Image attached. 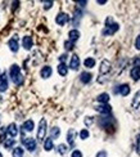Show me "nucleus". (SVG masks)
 Masks as SVG:
<instances>
[{"label":"nucleus","instance_id":"obj_1","mask_svg":"<svg viewBox=\"0 0 140 157\" xmlns=\"http://www.w3.org/2000/svg\"><path fill=\"white\" fill-rule=\"evenodd\" d=\"M9 76L12 79V81L16 84V85H22L23 84V75L21 73V67L18 65H12L9 68Z\"/></svg>","mask_w":140,"mask_h":157},{"label":"nucleus","instance_id":"obj_2","mask_svg":"<svg viewBox=\"0 0 140 157\" xmlns=\"http://www.w3.org/2000/svg\"><path fill=\"white\" fill-rule=\"evenodd\" d=\"M118 28H120V24L113 22L111 17H108L106 20V28L102 31V35L103 36H112L117 32Z\"/></svg>","mask_w":140,"mask_h":157},{"label":"nucleus","instance_id":"obj_3","mask_svg":"<svg viewBox=\"0 0 140 157\" xmlns=\"http://www.w3.org/2000/svg\"><path fill=\"white\" fill-rule=\"evenodd\" d=\"M46 129H48V122H46L45 118H41L40 122H39V128H38V140L39 142L45 140Z\"/></svg>","mask_w":140,"mask_h":157},{"label":"nucleus","instance_id":"obj_4","mask_svg":"<svg viewBox=\"0 0 140 157\" xmlns=\"http://www.w3.org/2000/svg\"><path fill=\"white\" fill-rule=\"evenodd\" d=\"M22 144L26 147V149L28 151V152H34V151L36 149V146H38V143H36V140L34 139V138H23Z\"/></svg>","mask_w":140,"mask_h":157},{"label":"nucleus","instance_id":"obj_5","mask_svg":"<svg viewBox=\"0 0 140 157\" xmlns=\"http://www.w3.org/2000/svg\"><path fill=\"white\" fill-rule=\"evenodd\" d=\"M111 70H112V63L108 59H103L102 63H100V67H99V73L100 75H107Z\"/></svg>","mask_w":140,"mask_h":157},{"label":"nucleus","instance_id":"obj_6","mask_svg":"<svg viewBox=\"0 0 140 157\" xmlns=\"http://www.w3.org/2000/svg\"><path fill=\"white\" fill-rule=\"evenodd\" d=\"M8 88H9V84H8L7 75H5V72H0V93L7 92Z\"/></svg>","mask_w":140,"mask_h":157},{"label":"nucleus","instance_id":"obj_7","mask_svg":"<svg viewBox=\"0 0 140 157\" xmlns=\"http://www.w3.org/2000/svg\"><path fill=\"white\" fill-rule=\"evenodd\" d=\"M22 47H23V49H25V50H31L32 47H34L32 36H30V35L23 36V39H22Z\"/></svg>","mask_w":140,"mask_h":157},{"label":"nucleus","instance_id":"obj_8","mask_svg":"<svg viewBox=\"0 0 140 157\" xmlns=\"http://www.w3.org/2000/svg\"><path fill=\"white\" fill-rule=\"evenodd\" d=\"M8 47H9V49H10L13 53H17V52H18V49H20V44H18V36H17V35H14V36L8 41Z\"/></svg>","mask_w":140,"mask_h":157},{"label":"nucleus","instance_id":"obj_9","mask_svg":"<svg viewBox=\"0 0 140 157\" xmlns=\"http://www.w3.org/2000/svg\"><path fill=\"white\" fill-rule=\"evenodd\" d=\"M68 21H70V16L67 13H63V12L56 17V22H57V24H59V26H64Z\"/></svg>","mask_w":140,"mask_h":157},{"label":"nucleus","instance_id":"obj_10","mask_svg":"<svg viewBox=\"0 0 140 157\" xmlns=\"http://www.w3.org/2000/svg\"><path fill=\"white\" fill-rule=\"evenodd\" d=\"M80 58H78V55L77 54H74L71 57V61H70V68L71 70H75V71H77L78 68H80Z\"/></svg>","mask_w":140,"mask_h":157},{"label":"nucleus","instance_id":"obj_11","mask_svg":"<svg viewBox=\"0 0 140 157\" xmlns=\"http://www.w3.org/2000/svg\"><path fill=\"white\" fill-rule=\"evenodd\" d=\"M7 134H8L10 138H16V136L18 135V126H17L14 122L9 124L8 126H7Z\"/></svg>","mask_w":140,"mask_h":157},{"label":"nucleus","instance_id":"obj_12","mask_svg":"<svg viewBox=\"0 0 140 157\" xmlns=\"http://www.w3.org/2000/svg\"><path fill=\"white\" fill-rule=\"evenodd\" d=\"M95 111L99 112V114H102V115H108V114H111L112 107L109 104H99V106L95 107Z\"/></svg>","mask_w":140,"mask_h":157},{"label":"nucleus","instance_id":"obj_13","mask_svg":"<svg viewBox=\"0 0 140 157\" xmlns=\"http://www.w3.org/2000/svg\"><path fill=\"white\" fill-rule=\"evenodd\" d=\"M52 75H53V68L50 66H44V67L41 68L40 76L42 79H49V77H52Z\"/></svg>","mask_w":140,"mask_h":157},{"label":"nucleus","instance_id":"obj_14","mask_svg":"<svg viewBox=\"0 0 140 157\" xmlns=\"http://www.w3.org/2000/svg\"><path fill=\"white\" fill-rule=\"evenodd\" d=\"M75 139H76V130L75 129H70L68 133H67V142L71 147L75 146Z\"/></svg>","mask_w":140,"mask_h":157},{"label":"nucleus","instance_id":"obj_15","mask_svg":"<svg viewBox=\"0 0 140 157\" xmlns=\"http://www.w3.org/2000/svg\"><path fill=\"white\" fill-rule=\"evenodd\" d=\"M78 39H80V31H78L77 28L71 30L70 32H68V40H70V41L76 43Z\"/></svg>","mask_w":140,"mask_h":157},{"label":"nucleus","instance_id":"obj_16","mask_svg":"<svg viewBox=\"0 0 140 157\" xmlns=\"http://www.w3.org/2000/svg\"><path fill=\"white\" fill-rule=\"evenodd\" d=\"M23 131H32L34 129H35V122H34V120H26L25 122H23V125H22V128H21Z\"/></svg>","mask_w":140,"mask_h":157},{"label":"nucleus","instance_id":"obj_17","mask_svg":"<svg viewBox=\"0 0 140 157\" xmlns=\"http://www.w3.org/2000/svg\"><path fill=\"white\" fill-rule=\"evenodd\" d=\"M81 18H82V12H81L80 9H76L75 16H74V18H72V24H74L75 27H77L78 24H80Z\"/></svg>","mask_w":140,"mask_h":157},{"label":"nucleus","instance_id":"obj_18","mask_svg":"<svg viewBox=\"0 0 140 157\" xmlns=\"http://www.w3.org/2000/svg\"><path fill=\"white\" fill-rule=\"evenodd\" d=\"M91 77H93V75H91L90 72L84 71V72H81V75H80V81H81L82 84H89L90 81H91Z\"/></svg>","mask_w":140,"mask_h":157},{"label":"nucleus","instance_id":"obj_19","mask_svg":"<svg viewBox=\"0 0 140 157\" xmlns=\"http://www.w3.org/2000/svg\"><path fill=\"white\" fill-rule=\"evenodd\" d=\"M122 97H127L130 93V85L129 84H122L118 86V90H117Z\"/></svg>","mask_w":140,"mask_h":157},{"label":"nucleus","instance_id":"obj_20","mask_svg":"<svg viewBox=\"0 0 140 157\" xmlns=\"http://www.w3.org/2000/svg\"><path fill=\"white\" fill-rule=\"evenodd\" d=\"M98 122H99V125H100V128H103V129H108V128H109V125H111V122H113V117H109V118H107V117H102Z\"/></svg>","mask_w":140,"mask_h":157},{"label":"nucleus","instance_id":"obj_21","mask_svg":"<svg viewBox=\"0 0 140 157\" xmlns=\"http://www.w3.org/2000/svg\"><path fill=\"white\" fill-rule=\"evenodd\" d=\"M130 76H131L134 80H135V81H138V80L140 79V66H134V67L131 68Z\"/></svg>","mask_w":140,"mask_h":157},{"label":"nucleus","instance_id":"obj_22","mask_svg":"<svg viewBox=\"0 0 140 157\" xmlns=\"http://www.w3.org/2000/svg\"><path fill=\"white\" fill-rule=\"evenodd\" d=\"M96 100L100 103V104H108L109 102V94L108 93H102L96 97Z\"/></svg>","mask_w":140,"mask_h":157},{"label":"nucleus","instance_id":"obj_23","mask_svg":"<svg viewBox=\"0 0 140 157\" xmlns=\"http://www.w3.org/2000/svg\"><path fill=\"white\" fill-rule=\"evenodd\" d=\"M131 106H132V108H134V110L140 108V90L135 93V95H134V99H132Z\"/></svg>","mask_w":140,"mask_h":157},{"label":"nucleus","instance_id":"obj_24","mask_svg":"<svg viewBox=\"0 0 140 157\" xmlns=\"http://www.w3.org/2000/svg\"><path fill=\"white\" fill-rule=\"evenodd\" d=\"M54 148V142L53 139L49 136V138H46V139L44 140V149L46 151V152H50V151Z\"/></svg>","mask_w":140,"mask_h":157},{"label":"nucleus","instance_id":"obj_25","mask_svg":"<svg viewBox=\"0 0 140 157\" xmlns=\"http://www.w3.org/2000/svg\"><path fill=\"white\" fill-rule=\"evenodd\" d=\"M58 73L60 76H67V73H68V67H67L66 63H59L58 65Z\"/></svg>","mask_w":140,"mask_h":157},{"label":"nucleus","instance_id":"obj_26","mask_svg":"<svg viewBox=\"0 0 140 157\" xmlns=\"http://www.w3.org/2000/svg\"><path fill=\"white\" fill-rule=\"evenodd\" d=\"M68 146L67 144H63V143H60V144H58V147H57V151H58V153L60 155V156H64L67 152H68Z\"/></svg>","mask_w":140,"mask_h":157},{"label":"nucleus","instance_id":"obj_27","mask_svg":"<svg viewBox=\"0 0 140 157\" xmlns=\"http://www.w3.org/2000/svg\"><path fill=\"white\" fill-rule=\"evenodd\" d=\"M59 135H60V129L58 126H53L50 129V138L54 140V139H57V138H59Z\"/></svg>","mask_w":140,"mask_h":157},{"label":"nucleus","instance_id":"obj_28","mask_svg":"<svg viewBox=\"0 0 140 157\" xmlns=\"http://www.w3.org/2000/svg\"><path fill=\"white\" fill-rule=\"evenodd\" d=\"M95 59L94 58H91V57H88L84 61V66L86 67V68H94L95 67Z\"/></svg>","mask_w":140,"mask_h":157},{"label":"nucleus","instance_id":"obj_29","mask_svg":"<svg viewBox=\"0 0 140 157\" xmlns=\"http://www.w3.org/2000/svg\"><path fill=\"white\" fill-rule=\"evenodd\" d=\"M14 144H16V139H13V138H10V139H5L3 142V146L5 149H10V148H13L14 147Z\"/></svg>","mask_w":140,"mask_h":157},{"label":"nucleus","instance_id":"obj_30","mask_svg":"<svg viewBox=\"0 0 140 157\" xmlns=\"http://www.w3.org/2000/svg\"><path fill=\"white\" fill-rule=\"evenodd\" d=\"M23 153H25V151H23L22 147H16V148H13L12 156L13 157H23Z\"/></svg>","mask_w":140,"mask_h":157},{"label":"nucleus","instance_id":"obj_31","mask_svg":"<svg viewBox=\"0 0 140 157\" xmlns=\"http://www.w3.org/2000/svg\"><path fill=\"white\" fill-rule=\"evenodd\" d=\"M7 128H4V126H2L0 128V143H3L5 139H7Z\"/></svg>","mask_w":140,"mask_h":157},{"label":"nucleus","instance_id":"obj_32","mask_svg":"<svg viewBox=\"0 0 140 157\" xmlns=\"http://www.w3.org/2000/svg\"><path fill=\"white\" fill-rule=\"evenodd\" d=\"M80 139H82V140H85V139H88L89 138V135H90V133H89V130L88 129H82L81 131H80Z\"/></svg>","mask_w":140,"mask_h":157},{"label":"nucleus","instance_id":"obj_33","mask_svg":"<svg viewBox=\"0 0 140 157\" xmlns=\"http://www.w3.org/2000/svg\"><path fill=\"white\" fill-rule=\"evenodd\" d=\"M74 48H75V43H72L70 40L64 41V49L67 50V52H70V50H74Z\"/></svg>","mask_w":140,"mask_h":157},{"label":"nucleus","instance_id":"obj_34","mask_svg":"<svg viewBox=\"0 0 140 157\" xmlns=\"http://www.w3.org/2000/svg\"><path fill=\"white\" fill-rule=\"evenodd\" d=\"M71 157H82V152L80 149H75L74 152L71 153Z\"/></svg>","mask_w":140,"mask_h":157},{"label":"nucleus","instance_id":"obj_35","mask_svg":"<svg viewBox=\"0 0 140 157\" xmlns=\"http://www.w3.org/2000/svg\"><path fill=\"white\" fill-rule=\"evenodd\" d=\"M136 153L140 155V134L136 138Z\"/></svg>","mask_w":140,"mask_h":157},{"label":"nucleus","instance_id":"obj_36","mask_svg":"<svg viewBox=\"0 0 140 157\" xmlns=\"http://www.w3.org/2000/svg\"><path fill=\"white\" fill-rule=\"evenodd\" d=\"M93 122H94V118H93V117L89 116V117L85 118V125H88V126H90V125L93 124Z\"/></svg>","mask_w":140,"mask_h":157},{"label":"nucleus","instance_id":"obj_37","mask_svg":"<svg viewBox=\"0 0 140 157\" xmlns=\"http://www.w3.org/2000/svg\"><path fill=\"white\" fill-rule=\"evenodd\" d=\"M53 2H44V9H50L53 7Z\"/></svg>","mask_w":140,"mask_h":157},{"label":"nucleus","instance_id":"obj_38","mask_svg":"<svg viewBox=\"0 0 140 157\" xmlns=\"http://www.w3.org/2000/svg\"><path fill=\"white\" fill-rule=\"evenodd\" d=\"M95 157H107V152H106V151H99Z\"/></svg>","mask_w":140,"mask_h":157},{"label":"nucleus","instance_id":"obj_39","mask_svg":"<svg viewBox=\"0 0 140 157\" xmlns=\"http://www.w3.org/2000/svg\"><path fill=\"white\" fill-rule=\"evenodd\" d=\"M135 48L138 50H140V35L136 37V40H135Z\"/></svg>","mask_w":140,"mask_h":157},{"label":"nucleus","instance_id":"obj_40","mask_svg":"<svg viewBox=\"0 0 140 157\" xmlns=\"http://www.w3.org/2000/svg\"><path fill=\"white\" fill-rule=\"evenodd\" d=\"M76 4H77L80 8H85V7H86V4H88V2H77Z\"/></svg>","mask_w":140,"mask_h":157},{"label":"nucleus","instance_id":"obj_41","mask_svg":"<svg viewBox=\"0 0 140 157\" xmlns=\"http://www.w3.org/2000/svg\"><path fill=\"white\" fill-rule=\"evenodd\" d=\"M66 59H67V54H62V55L59 57V62H60V63H64Z\"/></svg>","mask_w":140,"mask_h":157},{"label":"nucleus","instance_id":"obj_42","mask_svg":"<svg viewBox=\"0 0 140 157\" xmlns=\"http://www.w3.org/2000/svg\"><path fill=\"white\" fill-rule=\"evenodd\" d=\"M98 4H100V5H103V4H106L107 3V0H98V2H96Z\"/></svg>","mask_w":140,"mask_h":157},{"label":"nucleus","instance_id":"obj_43","mask_svg":"<svg viewBox=\"0 0 140 157\" xmlns=\"http://www.w3.org/2000/svg\"><path fill=\"white\" fill-rule=\"evenodd\" d=\"M0 157H3V155H2V152H0Z\"/></svg>","mask_w":140,"mask_h":157}]
</instances>
